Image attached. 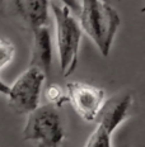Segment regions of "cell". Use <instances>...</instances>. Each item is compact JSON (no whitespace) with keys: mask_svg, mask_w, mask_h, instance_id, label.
<instances>
[{"mask_svg":"<svg viewBox=\"0 0 145 147\" xmlns=\"http://www.w3.org/2000/svg\"><path fill=\"white\" fill-rule=\"evenodd\" d=\"M79 26L103 57L110 55L121 19L106 0H78Z\"/></svg>","mask_w":145,"mask_h":147,"instance_id":"cell-1","label":"cell"},{"mask_svg":"<svg viewBox=\"0 0 145 147\" xmlns=\"http://www.w3.org/2000/svg\"><path fill=\"white\" fill-rule=\"evenodd\" d=\"M55 20V37L59 55L60 71L64 76H70L75 71L79 61L80 43L83 30L66 5L61 3H50Z\"/></svg>","mask_w":145,"mask_h":147,"instance_id":"cell-2","label":"cell"},{"mask_svg":"<svg viewBox=\"0 0 145 147\" xmlns=\"http://www.w3.org/2000/svg\"><path fill=\"white\" fill-rule=\"evenodd\" d=\"M23 140L32 141L37 147H60L65 138L63 118L55 105H38L27 114Z\"/></svg>","mask_w":145,"mask_h":147,"instance_id":"cell-3","label":"cell"},{"mask_svg":"<svg viewBox=\"0 0 145 147\" xmlns=\"http://www.w3.org/2000/svg\"><path fill=\"white\" fill-rule=\"evenodd\" d=\"M46 75L39 69L28 66L10 86H8V105L18 114H28L39 105Z\"/></svg>","mask_w":145,"mask_h":147,"instance_id":"cell-4","label":"cell"},{"mask_svg":"<svg viewBox=\"0 0 145 147\" xmlns=\"http://www.w3.org/2000/svg\"><path fill=\"white\" fill-rule=\"evenodd\" d=\"M66 99L83 121L95 122L106 102V93L92 84L70 81L66 84Z\"/></svg>","mask_w":145,"mask_h":147,"instance_id":"cell-5","label":"cell"},{"mask_svg":"<svg viewBox=\"0 0 145 147\" xmlns=\"http://www.w3.org/2000/svg\"><path fill=\"white\" fill-rule=\"evenodd\" d=\"M134 104L132 94H121L106 100L98 114L95 123L103 125L110 132L115 133V131L129 118Z\"/></svg>","mask_w":145,"mask_h":147,"instance_id":"cell-6","label":"cell"},{"mask_svg":"<svg viewBox=\"0 0 145 147\" xmlns=\"http://www.w3.org/2000/svg\"><path fill=\"white\" fill-rule=\"evenodd\" d=\"M32 37L31 60L28 66L39 69L46 75V78H48L52 69V60H54L51 32L47 26H44L32 30Z\"/></svg>","mask_w":145,"mask_h":147,"instance_id":"cell-7","label":"cell"},{"mask_svg":"<svg viewBox=\"0 0 145 147\" xmlns=\"http://www.w3.org/2000/svg\"><path fill=\"white\" fill-rule=\"evenodd\" d=\"M18 17L31 30L47 26L50 0H12Z\"/></svg>","mask_w":145,"mask_h":147,"instance_id":"cell-8","label":"cell"},{"mask_svg":"<svg viewBox=\"0 0 145 147\" xmlns=\"http://www.w3.org/2000/svg\"><path fill=\"white\" fill-rule=\"evenodd\" d=\"M112 132H110L103 125H95L94 131L88 137L84 147H113L112 146Z\"/></svg>","mask_w":145,"mask_h":147,"instance_id":"cell-9","label":"cell"},{"mask_svg":"<svg viewBox=\"0 0 145 147\" xmlns=\"http://www.w3.org/2000/svg\"><path fill=\"white\" fill-rule=\"evenodd\" d=\"M15 56V46L8 38H0V72L7 67Z\"/></svg>","mask_w":145,"mask_h":147,"instance_id":"cell-10","label":"cell"},{"mask_svg":"<svg viewBox=\"0 0 145 147\" xmlns=\"http://www.w3.org/2000/svg\"><path fill=\"white\" fill-rule=\"evenodd\" d=\"M45 96H46V99L50 102L51 105H55V107H60L65 102H67L66 93L64 91L63 88L59 86L56 84H51L50 86L46 89Z\"/></svg>","mask_w":145,"mask_h":147,"instance_id":"cell-11","label":"cell"},{"mask_svg":"<svg viewBox=\"0 0 145 147\" xmlns=\"http://www.w3.org/2000/svg\"><path fill=\"white\" fill-rule=\"evenodd\" d=\"M61 4L66 5L70 10H74V11H78L79 9V4H78V0H59Z\"/></svg>","mask_w":145,"mask_h":147,"instance_id":"cell-12","label":"cell"},{"mask_svg":"<svg viewBox=\"0 0 145 147\" xmlns=\"http://www.w3.org/2000/svg\"><path fill=\"white\" fill-rule=\"evenodd\" d=\"M8 86H9V85H7L4 81L1 80V79H0V94H3V95H7Z\"/></svg>","mask_w":145,"mask_h":147,"instance_id":"cell-13","label":"cell"}]
</instances>
